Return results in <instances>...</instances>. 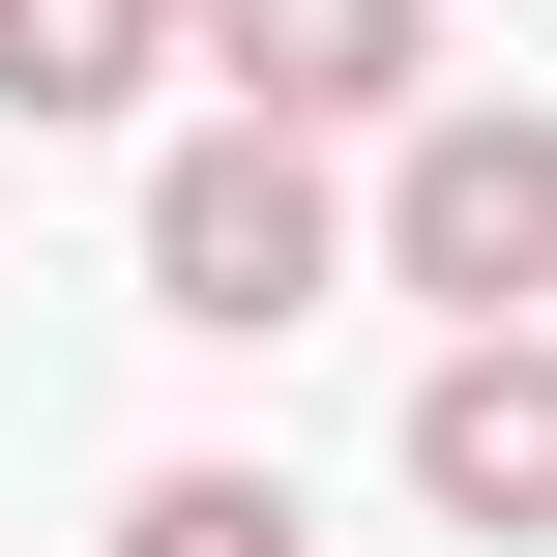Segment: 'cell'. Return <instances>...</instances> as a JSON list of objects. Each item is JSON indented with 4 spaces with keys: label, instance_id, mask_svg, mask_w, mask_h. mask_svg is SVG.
I'll use <instances>...</instances> for the list:
<instances>
[{
    "label": "cell",
    "instance_id": "4",
    "mask_svg": "<svg viewBox=\"0 0 557 557\" xmlns=\"http://www.w3.org/2000/svg\"><path fill=\"white\" fill-rule=\"evenodd\" d=\"M235 117H411V0H176Z\"/></svg>",
    "mask_w": 557,
    "mask_h": 557
},
{
    "label": "cell",
    "instance_id": "3",
    "mask_svg": "<svg viewBox=\"0 0 557 557\" xmlns=\"http://www.w3.org/2000/svg\"><path fill=\"white\" fill-rule=\"evenodd\" d=\"M411 499H441V529H557V323H441V382H411Z\"/></svg>",
    "mask_w": 557,
    "mask_h": 557
},
{
    "label": "cell",
    "instance_id": "5",
    "mask_svg": "<svg viewBox=\"0 0 557 557\" xmlns=\"http://www.w3.org/2000/svg\"><path fill=\"white\" fill-rule=\"evenodd\" d=\"M176 59V0H0V117H117Z\"/></svg>",
    "mask_w": 557,
    "mask_h": 557
},
{
    "label": "cell",
    "instance_id": "6",
    "mask_svg": "<svg viewBox=\"0 0 557 557\" xmlns=\"http://www.w3.org/2000/svg\"><path fill=\"white\" fill-rule=\"evenodd\" d=\"M117 557H323V529H294L264 470H147V499H117Z\"/></svg>",
    "mask_w": 557,
    "mask_h": 557
},
{
    "label": "cell",
    "instance_id": "1",
    "mask_svg": "<svg viewBox=\"0 0 557 557\" xmlns=\"http://www.w3.org/2000/svg\"><path fill=\"white\" fill-rule=\"evenodd\" d=\"M323 176H294V117H206L176 176H147V323H206V352H264V323H323Z\"/></svg>",
    "mask_w": 557,
    "mask_h": 557
},
{
    "label": "cell",
    "instance_id": "2",
    "mask_svg": "<svg viewBox=\"0 0 557 557\" xmlns=\"http://www.w3.org/2000/svg\"><path fill=\"white\" fill-rule=\"evenodd\" d=\"M382 264H411L441 323H529V294H557V117H411Z\"/></svg>",
    "mask_w": 557,
    "mask_h": 557
}]
</instances>
